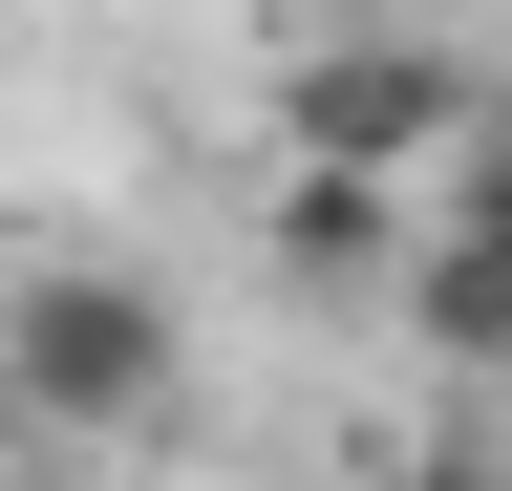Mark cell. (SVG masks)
I'll return each mask as SVG.
<instances>
[{
    "label": "cell",
    "mask_w": 512,
    "mask_h": 491,
    "mask_svg": "<svg viewBox=\"0 0 512 491\" xmlns=\"http://www.w3.org/2000/svg\"><path fill=\"white\" fill-rule=\"evenodd\" d=\"M171 385H192V321L128 257H43L0 299V406H22L43 449H128V427H171Z\"/></svg>",
    "instance_id": "6da1fadb"
},
{
    "label": "cell",
    "mask_w": 512,
    "mask_h": 491,
    "mask_svg": "<svg viewBox=\"0 0 512 491\" xmlns=\"http://www.w3.org/2000/svg\"><path fill=\"white\" fill-rule=\"evenodd\" d=\"M406 321L448 363H512V257H470V235H427V278H406Z\"/></svg>",
    "instance_id": "277c9868"
},
{
    "label": "cell",
    "mask_w": 512,
    "mask_h": 491,
    "mask_svg": "<svg viewBox=\"0 0 512 491\" xmlns=\"http://www.w3.org/2000/svg\"><path fill=\"white\" fill-rule=\"evenodd\" d=\"M448 235H470V257H512V129L470 150V214H448Z\"/></svg>",
    "instance_id": "5b68a950"
},
{
    "label": "cell",
    "mask_w": 512,
    "mask_h": 491,
    "mask_svg": "<svg viewBox=\"0 0 512 491\" xmlns=\"http://www.w3.org/2000/svg\"><path fill=\"white\" fill-rule=\"evenodd\" d=\"M448 107H470V65H427V43H299V86H278V129L320 171H406Z\"/></svg>",
    "instance_id": "7a4b0ae2"
},
{
    "label": "cell",
    "mask_w": 512,
    "mask_h": 491,
    "mask_svg": "<svg viewBox=\"0 0 512 491\" xmlns=\"http://www.w3.org/2000/svg\"><path fill=\"white\" fill-rule=\"evenodd\" d=\"M278 257H299V278H363V257H406L384 171H320V150H299V171H278Z\"/></svg>",
    "instance_id": "3957f363"
},
{
    "label": "cell",
    "mask_w": 512,
    "mask_h": 491,
    "mask_svg": "<svg viewBox=\"0 0 512 491\" xmlns=\"http://www.w3.org/2000/svg\"><path fill=\"white\" fill-rule=\"evenodd\" d=\"M427 491H512V470H491V449H448V470H427Z\"/></svg>",
    "instance_id": "8992f818"
}]
</instances>
